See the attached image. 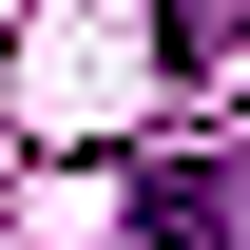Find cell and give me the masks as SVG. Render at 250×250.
I'll list each match as a JSON object with an SVG mask.
<instances>
[{"mask_svg":"<svg viewBox=\"0 0 250 250\" xmlns=\"http://www.w3.org/2000/svg\"><path fill=\"white\" fill-rule=\"evenodd\" d=\"M154 39H173V58H231V39H250V0H154Z\"/></svg>","mask_w":250,"mask_h":250,"instance_id":"7a4b0ae2","label":"cell"},{"mask_svg":"<svg viewBox=\"0 0 250 250\" xmlns=\"http://www.w3.org/2000/svg\"><path fill=\"white\" fill-rule=\"evenodd\" d=\"M135 250H250V154H135Z\"/></svg>","mask_w":250,"mask_h":250,"instance_id":"6da1fadb","label":"cell"}]
</instances>
